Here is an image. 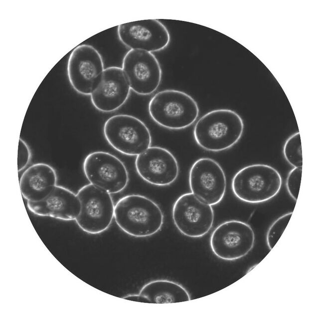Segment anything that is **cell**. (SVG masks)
I'll return each mask as SVG.
<instances>
[{
	"label": "cell",
	"instance_id": "9c48e42d",
	"mask_svg": "<svg viewBox=\"0 0 323 323\" xmlns=\"http://www.w3.org/2000/svg\"><path fill=\"white\" fill-rule=\"evenodd\" d=\"M255 239L254 232L249 224L232 220L223 222L214 230L210 245L217 257L233 261L248 254L254 247Z\"/></svg>",
	"mask_w": 323,
	"mask_h": 323
},
{
	"label": "cell",
	"instance_id": "9a60e30c",
	"mask_svg": "<svg viewBox=\"0 0 323 323\" xmlns=\"http://www.w3.org/2000/svg\"><path fill=\"white\" fill-rule=\"evenodd\" d=\"M131 90L122 68L111 66L104 69L97 78L90 94V99L98 110L111 112L125 103Z\"/></svg>",
	"mask_w": 323,
	"mask_h": 323
},
{
	"label": "cell",
	"instance_id": "5b68a950",
	"mask_svg": "<svg viewBox=\"0 0 323 323\" xmlns=\"http://www.w3.org/2000/svg\"><path fill=\"white\" fill-rule=\"evenodd\" d=\"M108 144L122 154L138 156L151 147L152 136L147 125L139 118L118 114L108 118L103 129Z\"/></svg>",
	"mask_w": 323,
	"mask_h": 323
},
{
	"label": "cell",
	"instance_id": "ac0fdd59",
	"mask_svg": "<svg viewBox=\"0 0 323 323\" xmlns=\"http://www.w3.org/2000/svg\"><path fill=\"white\" fill-rule=\"evenodd\" d=\"M139 294L146 297L150 303L168 304L189 301L190 296L180 284L166 280H158L146 284Z\"/></svg>",
	"mask_w": 323,
	"mask_h": 323
},
{
	"label": "cell",
	"instance_id": "277c9868",
	"mask_svg": "<svg viewBox=\"0 0 323 323\" xmlns=\"http://www.w3.org/2000/svg\"><path fill=\"white\" fill-rule=\"evenodd\" d=\"M282 178L274 167L265 164H253L238 171L233 176L231 188L239 200L249 203L267 201L281 190Z\"/></svg>",
	"mask_w": 323,
	"mask_h": 323
},
{
	"label": "cell",
	"instance_id": "8fae6325",
	"mask_svg": "<svg viewBox=\"0 0 323 323\" xmlns=\"http://www.w3.org/2000/svg\"><path fill=\"white\" fill-rule=\"evenodd\" d=\"M191 192L210 205L218 204L226 189V178L221 165L209 158H201L192 165L189 172Z\"/></svg>",
	"mask_w": 323,
	"mask_h": 323
},
{
	"label": "cell",
	"instance_id": "ba28073f",
	"mask_svg": "<svg viewBox=\"0 0 323 323\" xmlns=\"http://www.w3.org/2000/svg\"><path fill=\"white\" fill-rule=\"evenodd\" d=\"M172 217L181 234L191 238H199L212 228L214 211L211 205L188 192L181 195L175 201Z\"/></svg>",
	"mask_w": 323,
	"mask_h": 323
},
{
	"label": "cell",
	"instance_id": "603a6c76",
	"mask_svg": "<svg viewBox=\"0 0 323 323\" xmlns=\"http://www.w3.org/2000/svg\"><path fill=\"white\" fill-rule=\"evenodd\" d=\"M123 299L129 301L150 303V301L146 297L140 295V294H139L138 295H129L124 297Z\"/></svg>",
	"mask_w": 323,
	"mask_h": 323
},
{
	"label": "cell",
	"instance_id": "3957f363",
	"mask_svg": "<svg viewBox=\"0 0 323 323\" xmlns=\"http://www.w3.org/2000/svg\"><path fill=\"white\" fill-rule=\"evenodd\" d=\"M151 118L157 124L170 130H181L190 126L199 115L195 100L179 90L167 89L156 93L148 104Z\"/></svg>",
	"mask_w": 323,
	"mask_h": 323
},
{
	"label": "cell",
	"instance_id": "5bb4252c",
	"mask_svg": "<svg viewBox=\"0 0 323 323\" xmlns=\"http://www.w3.org/2000/svg\"><path fill=\"white\" fill-rule=\"evenodd\" d=\"M135 165L138 175L144 181L156 186L169 185L179 174L176 159L169 151L161 147H150L138 155Z\"/></svg>",
	"mask_w": 323,
	"mask_h": 323
},
{
	"label": "cell",
	"instance_id": "2e32d148",
	"mask_svg": "<svg viewBox=\"0 0 323 323\" xmlns=\"http://www.w3.org/2000/svg\"><path fill=\"white\" fill-rule=\"evenodd\" d=\"M27 206L37 215L66 221L75 220L81 210V203L77 194L60 185H56L42 201H27Z\"/></svg>",
	"mask_w": 323,
	"mask_h": 323
},
{
	"label": "cell",
	"instance_id": "52a82bcc",
	"mask_svg": "<svg viewBox=\"0 0 323 323\" xmlns=\"http://www.w3.org/2000/svg\"><path fill=\"white\" fill-rule=\"evenodd\" d=\"M83 170L90 183L110 194L123 191L129 180L128 170L123 162L106 152L89 154L83 161Z\"/></svg>",
	"mask_w": 323,
	"mask_h": 323
},
{
	"label": "cell",
	"instance_id": "d6986e66",
	"mask_svg": "<svg viewBox=\"0 0 323 323\" xmlns=\"http://www.w3.org/2000/svg\"><path fill=\"white\" fill-rule=\"evenodd\" d=\"M283 154L286 161L294 167H302L303 158L300 133L296 132L286 141Z\"/></svg>",
	"mask_w": 323,
	"mask_h": 323
},
{
	"label": "cell",
	"instance_id": "7c38bea8",
	"mask_svg": "<svg viewBox=\"0 0 323 323\" xmlns=\"http://www.w3.org/2000/svg\"><path fill=\"white\" fill-rule=\"evenodd\" d=\"M104 69L102 56L90 45L77 46L68 60L69 82L77 92L82 95H90L95 81Z\"/></svg>",
	"mask_w": 323,
	"mask_h": 323
},
{
	"label": "cell",
	"instance_id": "8992f818",
	"mask_svg": "<svg viewBox=\"0 0 323 323\" xmlns=\"http://www.w3.org/2000/svg\"><path fill=\"white\" fill-rule=\"evenodd\" d=\"M77 195L81 210L75 220L79 228L90 234L106 230L114 216L115 205L111 194L89 183L81 187Z\"/></svg>",
	"mask_w": 323,
	"mask_h": 323
},
{
	"label": "cell",
	"instance_id": "7a4b0ae2",
	"mask_svg": "<svg viewBox=\"0 0 323 323\" xmlns=\"http://www.w3.org/2000/svg\"><path fill=\"white\" fill-rule=\"evenodd\" d=\"M244 125L240 116L234 111L220 109L211 111L196 123L193 136L201 148L217 152L228 149L241 139Z\"/></svg>",
	"mask_w": 323,
	"mask_h": 323
},
{
	"label": "cell",
	"instance_id": "30bf717a",
	"mask_svg": "<svg viewBox=\"0 0 323 323\" xmlns=\"http://www.w3.org/2000/svg\"><path fill=\"white\" fill-rule=\"evenodd\" d=\"M122 69L131 89L139 95L152 94L162 80L160 63L152 52L130 49L124 56Z\"/></svg>",
	"mask_w": 323,
	"mask_h": 323
},
{
	"label": "cell",
	"instance_id": "e0dca14e",
	"mask_svg": "<svg viewBox=\"0 0 323 323\" xmlns=\"http://www.w3.org/2000/svg\"><path fill=\"white\" fill-rule=\"evenodd\" d=\"M57 176L50 165L39 162L28 167L22 174L19 186L27 201L37 202L45 198L57 185Z\"/></svg>",
	"mask_w": 323,
	"mask_h": 323
},
{
	"label": "cell",
	"instance_id": "ffe728a7",
	"mask_svg": "<svg viewBox=\"0 0 323 323\" xmlns=\"http://www.w3.org/2000/svg\"><path fill=\"white\" fill-rule=\"evenodd\" d=\"M292 215V212L287 213L276 220L269 227L266 236L269 248L271 250L274 247L286 226Z\"/></svg>",
	"mask_w": 323,
	"mask_h": 323
},
{
	"label": "cell",
	"instance_id": "44dd1931",
	"mask_svg": "<svg viewBox=\"0 0 323 323\" xmlns=\"http://www.w3.org/2000/svg\"><path fill=\"white\" fill-rule=\"evenodd\" d=\"M302 167L293 168L286 179V187L290 195L296 201L300 188Z\"/></svg>",
	"mask_w": 323,
	"mask_h": 323
},
{
	"label": "cell",
	"instance_id": "4fadbf2b",
	"mask_svg": "<svg viewBox=\"0 0 323 323\" xmlns=\"http://www.w3.org/2000/svg\"><path fill=\"white\" fill-rule=\"evenodd\" d=\"M117 32L119 39L127 47L150 52L164 49L170 39L167 28L157 19L121 24Z\"/></svg>",
	"mask_w": 323,
	"mask_h": 323
},
{
	"label": "cell",
	"instance_id": "7402d4cb",
	"mask_svg": "<svg viewBox=\"0 0 323 323\" xmlns=\"http://www.w3.org/2000/svg\"><path fill=\"white\" fill-rule=\"evenodd\" d=\"M31 159L30 150L22 139L19 138L18 148V171L23 170L28 164Z\"/></svg>",
	"mask_w": 323,
	"mask_h": 323
},
{
	"label": "cell",
	"instance_id": "6da1fadb",
	"mask_svg": "<svg viewBox=\"0 0 323 323\" xmlns=\"http://www.w3.org/2000/svg\"><path fill=\"white\" fill-rule=\"evenodd\" d=\"M114 218L123 231L139 238L157 233L162 228L164 220L162 211L157 203L137 194L125 195L117 202Z\"/></svg>",
	"mask_w": 323,
	"mask_h": 323
}]
</instances>
